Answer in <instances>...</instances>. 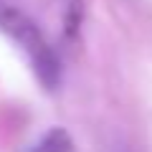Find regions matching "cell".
<instances>
[{"label":"cell","mask_w":152,"mask_h":152,"mask_svg":"<svg viewBox=\"0 0 152 152\" xmlns=\"http://www.w3.org/2000/svg\"><path fill=\"white\" fill-rule=\"evenodd\" d=\"M69 150H71V142L64 129H51L48 134H43V140L38 145L31 147V152H69Z\"/></svg>","instance_id":"7a4b0ae2"},{"label":"cell","mask_w":152,"mask_h":152,"mask_svg":"<svg viewBox=\"0 0 152 152\" xmlns=\"http://www.w3.org/2000/svg\"><path fill=\"white\" fill-rule=\"evenodd\" d=\"M0 26H3V31H5L23 51H26V56L31 58L38 79H41L48 89H53L56 84H58L61 66H58V58H56L53 48L46 43V38L41 36V31L36 28V23L28 20L23 13L13 10V8H3V10H0Z\"/></svg>","instance_id":"6da1fadb"}]
</instances>
